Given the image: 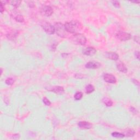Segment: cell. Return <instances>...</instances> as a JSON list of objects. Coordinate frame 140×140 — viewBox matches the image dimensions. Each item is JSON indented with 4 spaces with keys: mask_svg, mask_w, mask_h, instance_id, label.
Segmentation results:
<instances>
[{
    "mask_svg": "<svg viewBox=\"0 0 140 140\" xmlns=\"http://www.w3.org/2000/svg\"><path fill=\"white\" fill-rule=\"evenodd\" d=\"M64 26L66 32L71 34H78L82 29V24L77 20H72L66 22Z\"/></svg>",
    "mask_w": 140,
    "mask_h": 140,
    "instance_id": "6da1fadb",
    "label": "cell"
},
{
    "mask_svg": "<svg viewBox=\"0 0 140 140\" xmlns=\"http://www.w3.org/2000/svg\"><path fill=\"white\" fill-rule=\"evenodd\" d=\"M72 40L76 44L80 45H85L86 43V38L83 34H76L72 36Z\"/></svg>",
    "mask_w": 140,
    "mask_h": 140,
    "instance_id": "7a4b0ae2",
    "label": "cell"
},
{
    "mask_svg": "<svg viewBox=\"0 0 140 140\" xmlns=\"http://www.w3.org/2000/svg\"><path fill=\"white\" fill-rule=\"evenodd\" d=\"M55 31L56 32V34L59 36L61 37H65L66 34V31L65 29L64 25L61 22H57L54 25Z\"/></svg>",
    "mask_w": 140,
    "mask_h": 140,
    "instance_id": "3957f363",
    "label": "cell"
},
{
    "mask_svg": "<svg viewBox=\"0 0 140 140\" xmlns=\"http://www.w3.org/2000/svg\"><path fill=\"white\" fill-rule=\"evenodd\" d=\"M41 26L46 33L49 34H54L55 32V27L54 26L47 21H43L41 24Z\"/></svg>",
    "mask_w": 140,
    "mask_h": 140,
    "instance_id": "277c9868",
    "label": "cell"
},
{
    "mask_svg": "<svg viewBox=\"0 0 140 140\" xmlns=\"http://www.w3.org/2000/svg\"><path fill=\"white\" fill-rule=\"evenodd\" d=\"M116 37L119 40L126 41L131 38V35L129 33L124 32H119L116 34Z\"/></svg>",
    "mask_w": 140,
    "mask_h": 140,
    "instance_id": "5b68a950",
    "label": "cell"
},
{
    "mask_svg": "<svg viewBox=\"0 0 140 140\" xmlns=\"http://www.w3.org/2000/svg\"><path fill=\"white\" fill-rule=\"evenodd\" d=\"M41 13L42 15L47 17H50L53 13V9L51 6H44L41 8Z\"/></svg>",
    "mask_w": 140,
    "mask_h": 140,
    "instance_id": "8992f818",
    "label": "cell"
},
{
    "mask_svg": "<svg viewBox=\"0 0 140 140\" xmlns=\"http://www.w3.org/2000/svg\"><path fill=\"white\" fill-rule=\"evenodd\" d=\"M103 79H104L105 82L108 83L114 84L115 83L117 82L116 78L115 77V76L111 75V74H105L104 76H103Z\"/></svg>",
    "mask_w": 140,
    "mask_h": 140,
    "instance_id": "52a82bcc",
    "label": "cell"
},
{
    "mask_svg": "<svg viewBox=\"0 0 140 140\" xmlns=\"http://www.w3.org/2000/svg\"><path fill=\"white\" fill-rule=\"evenodd\" d=\"M78 126L79 128L82 129H90L93 127L92 124L90 123L83 121V122H80L78 123Z\"/></svg>",
    "mask_w": 140,
    "mask_h": 140,
    "instance_id": "ba28073f",
    "label": "cell"
},
{
    "mask_svg": "<svg viewBox=\"0 0 140 140\" xmlns=\"http://www.w3.org/2000/svg\"><path fill=\"white\" fill-rule=\"evenodd\" d=\"M101 66V64L98 62L96 61H90L88 63L85 65V67L90 69H96L98 68Z\"/></svg>",
    "mask_w": 140,
    "mask_h": 140,
    "instance_id": "9c48e42d",
    "label": "cell"
},
{
    "mask_svg": "<svg viewBox=\"0 0 140 140\" xmlns=\"http://www.w3.org/2000/svg\"><path fill=\"white\" fill-rule=\"evenodd\" d=\"M117 68L118 71L121 72H123V73H127V66L122 61H119L117 63Z\"/></svg>",
    "mask_w": 140,
    "mask_h": 140,
    "instance_id": "30bf717a",
    "label": "cell"
},
{
    "mask_svg": "<svg viewBox=\"0 0 140 140\" xmlns=\"http://www.w3.org/2000/svg\"><path fill=\"white\" fill-rule=\"evenodd\" d=\"M83 54L88 56H91L96 53V50L93 47H87L84 50Z\"/></svg>",
    "mask_w": 140,
    "mask_h": 140,
    "instance_id": "8fae6325",
    "label": "cell"
},
{
    "mask_svg": "<svg viewBox=\"0 0 140 140\" xmlns=\"http://www.w3.org/2000/svg\"><path fill=\"white\" fill-rule=\"evenodd\" d=\"M49 90L53 91V93H56L57 94H62L64 93V89L63 87L60 86H53L51 88V89Z\"/></svg>",
    "mask_w": 140,
    "mask_h": 140,
    "instance_id": "7c38bea8",
    "label": "cell"
},
{
    "mask_svg": "<svg viewBox=\"0 0 140 140\" xmlns=\"http://www.w3.org/2000/svg\"><path fill=\"white\" fill-rule=\"evenodd\" d=\"M106 56L107 58L110 59V60L117 61L119 59V55L118 54L115 52H106Z\"/></svg>",
    "mask_w": 140,
    "mask_h": 140,
    "instance_id": "4fadbf2b",
    "label": "cell"
},
{
    "mask_svg": "<svg viewBox=\"0 0 140 140\" xmlns=\"http://www.w3.org/2000/svg\"><path fill=\"white\" fill-rule=\"evenodd\" d=\"M135 131L133 129H127L125 130L124 132V135L125 136H127V137H133L134 136Z\"/></svg>",
    "mask_w": 140,
    "mask_h": 140,
    "instance_id": "5bb4252c",
    "label": "cell"
},
{
    "mask_svg": "<svg viewBox=\"0 0 140 140\" xmlns=\"http://www.w3.org/2000/svg\"><path fill=\"white\" fill-rule=\"evenodd\" d=\"M17 36H18V32H12L9 33V34H7V37L10 40H14L17 38Z\"/></svg>",
    "mask_w": 140,
    "mask_h": 140,
    "instance_id": "9a60e30c",
    "label": "cell"
},
{
    "mask_svg": "<svg viewBox=\"0 0 140 140\" xmlns=\"http://www.w3.org/2000/svg\"><path fill=\"white\" fill-rule=\"evenodd\" d=\"M102 102L104 103V104L107 107H110L113 105V102H112V100L107 98H103L102 100Z\"/></svg>",
    "mask_w": 140,
    "mask_h": 140,
    "instance_id": "2e32d148",
    "label": "cell"
},
{
    "mask_svg": "<svg viewBox=\"0 0 140 140\" xmlns=\"http://www.w3.org/2000/svg\"><path fill=\"white\" fill-rule=\"evenodd\" d=\"M95 90V88L91 84H89L86 86L85 88V91L86 94H90V93H93V91Z\"/></svg>",
    "mask_w": 140,
    "mask_h": 140,
    "instance_id": "e0dca14e",
    "label": "cell"
},
{
    "mask_svg": "<svg viewBox=\"0 0 140 140\" xmlns=\"http://www.w3.org/2000/svg\"><path fill=\"white\" fill-rule=\"evenodd\" d=\"M112 136L113 137H117V138H123L125 137L124 135L122 133H120V132H115L112 133Z\"/></svg>",
    "mask_w": 140,
    "mask_h": 140,
    "instance_id": "ac0fdd59",
    "label": "cell"
},
{
    "mask_svg": "<svg viewBox=\"0 0 140 140\" xmlns=\"http://www.w3.org/2000/svg\"><path fill=\"white\" fill-rule=\"evenodd\" d=\"M83 94L82 92H81V91H79V92H77L76 93L75 95V98L76 100H80L82 99L83 98Z\"/></svg>",
    "mask_w": 140,
    "mask_h": 140,
    "instance_id": "d6986e66",
    "label": "cell"
},
{
    "mask_svg": "<svg viewBox=\"0 0 140 140\" xmlns=\"http://www.w3.org/2000/svg\"><path fill=\"white\" fill-rule=\"evenodd\" d=\"M6 84H7L8 85H12L15 82V80L12 78H8L5 81Z\"/></svg>",
    "mask_w": 140,
    "mask_h": 140,
    "instance_id": "ffe728a7",
    "label": "cell"
},
{
    "mask_svg": "<svg viewBox=\"0 0 140 140\" xmlns=\"http://www.w3.org/2000/svg\"><path fill=\"white\" fill-rule=\"evenodd\" d=\"M15 19L17 21L19 22H23L24 21V17L21 15H18L15 18Z\"/></svg>",
    "mask_w": 140,
    "mask_h": 140,
    "instance_id": "44dd1931",
    "label": "cell"
},
{
    "mask_svg": "<svg viewBox=\"0 0 140 140\" xmlns=\"http://www.w3.org/2000/svg\"><path fill=\"white\" fill-rule=\"evenodd\" d=\"M21 3V1H11V4L12 6L15 7H18L19 6V5Z\"/></svg>",
    "mask_w": 140,
    "mask_h": 140,
    "instance_id": "7402d4cb",
    "label": "cell"
},
{
    "mask_svg": "<svg viewBox=\"0 0 140 140\" xmlns=\"http://www.w3.org/2000/svg\"><path fill=\"white\" fill-rule=\"evenodd\" d=\"M43 103H44V104H45V105H46V106H50V105H51V101H50L49 100H48V98H43Z\"/></svg>",
    "mask_w": 140,
    "mask_h": 140,
    "instance_id": "603a6c76",
    "label": "cell"
},
{
    "mask_svg": "<svg viewBox=\"0 0 140 140\" xmlns=\"http://www.w3.org/2000/svg\"><path fill=\"white\" fill-rule=\"evenodd\" d=\"M112 3H113V6H115V7L118 8V7H120V3H119L118 1H112Z\"/></svg>",
    "mask_w": 140,
    "mask_h": 140,
    "instance_id": "cb8c5ba5",
    "label": "cell"
},
{
    "mask_svg": "<svg viewBox=\"0 0 140 140\" xmlns=\"http://www.w3.org/2000/svg\"><path fill=\"white\" fill-rule=\"evenodd\" d=\"M134 41H136V42H137L138 44H140V38L139 36H135L134 37Z\"/></svg>",
    "mask_w": 140,
    "mask_h": 140,
    "instance_id": "d4e9b609",
    "label": "cell"
},
{
    "mask_svg": "<svg viewBox=\"0 0 140 140\" xmlns=\"http://www.w3.org/2000/svg\"><path fill=\"white\" fill-rule=\"evenodd\" d=\"M1 13H2L3 11H4V8L3 7V4H2V2H1Z\"/></svg>",
    "mask_w": 140,
    "mask_h": 140,
    "instance_id": "484cf974",
    "label": "cell"
},
{
    "mask_svg": "<svg viewBox=\"0 0 140 140\" xmlns=\"http://www.w3.org/2000/svg\"><path fill=\"white\" fill-rule=\"evenodd\" d=\"M135 55H136V57L138 59H140V53L139 51H136L135 52Z\"/></svg>",
    "mask_w": 140,
    "mask_h": 140,
    "instance_id": "4316f807",
    "label": "cell"
},
{
    "mask_svg": "<svg viewBox=\"0 0 140 140\" xmlns=\"http://www.w3.org/2000/svg\"><path fill=\"white\" fill-rule=\"evenodd\" d=\"M132 82H134V83H135V84H137V85H139V82H138V81L137 80H136V79H133Z\"/></svg>",
    "mask_w": 140,
    "mask_h": 140,
    "instance_id": "83f0119b",
    "label": "cell"
},
{
    "mask_svg": "<svg viewBox=\"0 0 140 140\" xmlns=\"http://www.w3.org/2000/svg\"><path fill=\"white\" fill-rule=\"evenodd\" d=\"M131 2H134V3H139L140 1H131Z\"/></svg>",
    "mask_w": 140,
    "mask_h": 140,
    "instance_id": "f1b7e54d",
    "label": "cell"
}]
</instances>
